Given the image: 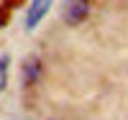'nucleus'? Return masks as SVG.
<instances>
[{"label":"nucleus","instance_id":"f257e3e1","mask_svg":"<svg viewBox=\"0 0 128 120\" xmlns=\"http://www.w3.org/2000/svg\"><path fill=\"white\" fill-rule=\"evenodd\" d=\"M62 15H64V20L69 26H80L90 15V0H64Z\"/></svg>","mask_w":128,"mask_h":120},{"label":"nucleus","instance_id":"f03ea898","mask_svg":"<svg viewBox=\"0 0 128 120\" xmlns=\"http://www.w3.org/2000/svg\"><path fill=\"white\" fill-rule=\"evenodd\" d=\"M49 8H51V0H31L28 13H26V23H23L26 31H34L38 26V20L49 13Z\"/></svg>","mask_w":128,"mask_h":120},{"label":"nucleus","instance_id":"7ed1b4c3","mask_svg":"<svg viewBox=\"0 0 128 120\" xmlns=\"http://www.w3.org/2000/svg\"><path fill=\"white\" fill-rule=\"evenodd\" d=\"M41 77V61L38 56H28L23 61V84H34Z\"/></svg>","mask_w":128,"mask_h":120},{"label":"nucleus","instance_id":"20e7f679","mask_svg":"<svg viewBox=\"0 0 128 120\" xmlns=\"http://www.w3.org/2000/svg\"><path fill=\"white\" fill-rule=\"evenodd\" d=\"M8 64H10V56L3 54L0 56V90H5V84H8Z\"/></svg>","mask_w":128,"mask_h":120},{"label":"nucleus","instance_id":"39448f33","mask_svg":"<svg viewBox=\"0 0 128 120\" xmlns=\"http://www.w3.org/2000/svg\"><path fill=\"white\" fill-rule=\"evenodd\" d=\"M3 23H5V20H3V15H0V28H3Z\"/></svg>","mask_w":128,"mask_h":120}]
</instances>
